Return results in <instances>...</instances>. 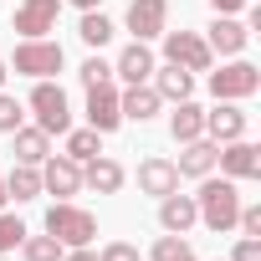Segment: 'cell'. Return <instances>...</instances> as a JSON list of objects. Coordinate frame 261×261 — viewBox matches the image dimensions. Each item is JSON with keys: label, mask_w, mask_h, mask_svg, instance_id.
<instances>
[{"label": "cell", "mask_w": 261, "mask_h": 261, "mask_svg": "<svg viewBox=\"0 0 261 261\" xmlns=\"http://www.w3.org/2000/svg\"><path fill=\"white\" fill-rule=\"evenodd\" d=\"M195 210H200V220L215 230V236H225V230H236V215H241V190H236V179H200V195H195Z\"/></svg>", "instance_id": "1"}, {"label": "cell", "mask_w": 261, "mask_h": 261, "mask_svg": "<svg viewBox=\"0 0 261 261\" xmlns=\"http://www.w3.org/2000/svg\"><path fill=\"white\" fill-rule=\"evenodd\" d=\"M31 113H36L41 134H67V128H72V102H67L62 82H51V77H41L31 87Z\"/></svg>", "instance_id": "2"}, {"label": "cell", "mask_w": 261, "mask_h": 261, "mask_svg": "<svg viewBox=\"0 0 261 261\" xmlns=\"http://www.w3.org/2000/svg\"><path fill=\"white\" fill-rule=\"evenodd\" d=\"M46 236H57L62 246H92V236H97V220H92L82 205H72V200H57V205L46 210Z\"/></svg>", "instance_id": "3"}, {"label": "cell", "mask_w": 261, "mask_h": 261, "mask_svg": "<svg viewBox=\"0 0 261 261\" xmlns=\"http://www.w3.org/2000/svg\"><path fill=\"white\" fill-rule=\"evenodd\" d=\"M62 62H67V57H62V41H46V36L21 41V46H16V57H11V67H16L21 77H36V82H41V77H57V72H62Z\"/></svg>", "instance_id": "4"}, {"label": "cell", "mask_w": 261, "mask_h": 261, "mask_svg": "<svg viewBox=\"0 0 261 261\" xmlns=\"http://www.w3.org/2000/svg\"><path fill=\"white\" fill-rule=\"evenodd\" d=\"M261 87V67H251V62H225L220 72H210V92H215V102H246L251 92Z\"/></svg>", "instance_id": "5"}, {"label": "cell", "mask_w": 261, "mask_h": 261, "mask_svg": "<svg viewBox=\"0 0 261 261\" xmlns=\"http://www.w3.org/2000/svg\"><path fill=\"white\" fill-rule=\"evenodd\" d=\"M215 164H220V174L236 179V185L261 179V149H256L251 139H230V144H220V149H215Z\"/></svg>", "instance_id": "6"}, {"label": "cell", "mask_w": 261, "mask_h": 261, "mask_svg": "<svg viewBox=\"0 0 261 261\" xmlns=\"http://www.w3.org/2000/svg\"><path fill=\"white\" fill-rule=\"evenodd\" d=\"M164 62H174V67H185V72H210V46H205V36H195V31H164Z\"/></svg>", "instance_id": "7"}, {"label": "cell", "mask_w": 261, "mask_h": 261, "mask_svg": "<svg viewBox=\"0 0 261 261\" xmlns=\"http://www.w3.org/2000/svg\"><path fill=\"white\" fill-rule=\"evenodd\" d=\"M41 195H57V200H72L82 190V164H72L67 154H46L41 164Z\"/></svg>", "instance_id": "8"}, {"label": "cell", "mask_w": 261, "mask_h": 261, "mask_svg": "<svg viewBox=\"0 0 261 261\" xmlns=\"http://www.w3.org/2000/svg\"><path fill=\"white\" fill-rule=\"evenodd\" d=\"M57 16H62V0H21L11 26L21 31V41H36V36L57 31Z\"/></svg>", "instance_id": "9"}, {"label": "cell", "mask_w": 261, "mask_h": 261, "mask_svg": "<svg viewBox=\"0 0 261 261\" xmlns=\"http://www.w3.org/2000/svg\"><path fill=\"white\" fill-rule=\"evenodd\" d=\"M87 128H97L102 139L123 128V113H118V87H113V82L87 87Z\"/></svg>", "instance_id": "10"}, {"label": "cell", "mask_w": 261, "mask_h": 261, "mask_svg": "<svg viewBox=\"0 0 261 261\" xmlns=\"http://www.w3.org/2000/svg\"><path fill=\"white\" fill-rule=\"evenodd\" d=\"M169 26V0H128V31L134 41H154Z\"/></svg>", "instance_id": "11"}, {"label": "cell", "mask_w": 261, "mask_h": 261, "mask_svg": "<svg viewBox=\"0 0 261 261\" xmlns=\"http://www.w3.org/2000/svg\"><path fill=\"white\" fill-rule=\"evenodd\" d=\"M205 46H210V57H241V51L251 46V26H241L236 16H215Z\"/></svg>", "instance_id": "12"}, {"label": "cell", "mask_w": 261, "mask_h": 261, "mask_svg": "<svg viewBox=\"0 0 261 261\" xmlns=\"http://www.w3.org/2000/svg\"><path fill=\"white\" fill-rule=\"evenodd\" d=\"M246 128H251V118H246V108H241V102H220L215 113H205V139H210V144L246 139Z\"/></svg>", "instance_id": "13"}, {"label": "cell", "mask_w": 261, "mask_h": 261, "mask_svg": "<svg viewBox=\"0 0 261 261\" xmlns=\"http://www.w3.org/2000/svg\"><path fill=\"white\" fill-rule=\"evenodd\" d=\"M154 51H149V41H128L123 51H118V62H113V77H123L128 87H139V82H149L154 77Z\"/></svg>", "instance_id": "14"}, {"label": "cell", "mask_w": 261, "mask_h": 261, "mask_svg": "<svg viewBox=\"0 0 261 261\" xmlns=\"http://www.w3.org/2000/svg\"><path fill=\"white\" fill-rule=\"evenodd\" d=\"M149 87L159 92V102H185V97H195V72H185V67L164 62V67H154Z\"/></svg>", "instance_id": "15"}, {"label": "cell", "mask_w": 261, "mask_h": 261, "mask_svg": "<svg viewBox=\"0 0 261 261\" xmlns=\"http://www.w3.org/2000/svg\"><path fill=\"white\" fill-rule=\"evenodd\" d=\"M215 149H220V144H210V139L179 144V159H174L179 179H205V174H215Z\"/></svg>", "instance_id": "16"}, {"label": "cell", "mask_w": 261, "mask_h": 261, "mask_svg": "<svg viewBox=\"0 0 261 261\" xmlns=\"http://www.w3.org/2000/svg\"><path fill=\"white\" fill-rule=\"evenodd\" d=\"M139 190L154 195V200L174 195V190H179V169H174V159H144V164H139Z\"/></svg>", "instance_id": "17"}, {"label": "cell", "mask_w": 261, "mask_h": 261, "mask_svg": "<svg viewBox=\"0 0 261 261\" xmlns=\"http://www.w3.org/2000/svg\"><path fill=\"white\" fill-rule=\"evenodd\" d=\"M123 179H128V174H123V164H118V159H108V154H97V159H87V164H82V185H87V190H97V195H118V190H123Z\"/></svg>", "instance_id": "18"}, {"label": "cell", "mask_w": 261, "mask_h": 261, "mask_svg": "<svg viewBox=\"0 0 261 261\" xmlns=\"http://www.w3.org/2000/svg\"><path fill=\"white\" fill-rule=\"evenodd\" d=\"M195 220H200L195 195H179V190H174V195H164V200H159V225H164L169 236H185Z\"/></svg>", "instance_id": "19"}, {"label": "cell", "mask_w": 261, "mask_h": 261, "mask_svg": "<svg viewBox=\"0 0 261 261\" xmlns=\"http://www.w3.org/2000/svg\"><path fill=\"white\" fill-rule=\"evenodd\" d=\"M169 134H174V144H190V139H205V108L200 102H174V113H169Z\"/></svg>", "instance_id": "20"}, {"label": "cell", "mask_w": 261, "mask_h": 261, "mask_svg": "<svg viewBox=\"0 0 261 261\" xmlns=\"http://www.w3.org/2000/svg\"><path fill=\"white\" fill-rule=\"evenodd\" d=\"M159 108H164V102H159V92H154L149 82L128 87V92H118V113H123V118H134V123H149Z\"/></svg>", "instance_id": "21"}, {"label": "cell", "mask_w": 261, "mask_h": 261, "mask_svg": "<svg viewBox=\"0 0 261 261\" xmlns=\"http://www.w3.org/2000/svg\"><path fill=\"white\" fill-rule=\"evenodd\" d=\"M36 195H41V169H36V164H11V174H6V200L26 205V200H36Z\"/></svg>", "instance_id": "22"}, {"label": "cell", "mask_w": 261, "mask_h": 261, "mask_svg": "<svg viewBox=\"0 0 261 261\" xmlns=\"http://www.w3.org/2000/svg\"><path fill=\"white\" fill-rule=\"evenodd\" d=\"M11 139H16V164H41L51 154V134H41V128H26L21 123Z\"/></svg>", "instance_id": "23"}, {"label": "cell", "mask_w": 261, "mask_h": 261, "mask_svg": "<svg viewBox=\"0 0 261 261\" xmlns=\"http://www.w3.org/2000/svg\"><path fill=\"white\" fill-rule=\"evenodd\" d=\"M62 139H67V149H62V154H67L72 164H87V159H97V154H102V134H97V128H67Z\"/></svg>", "instance_id": "24"}, {"label": "cell", "mask_w": 261, "mask_h": 261, "mask_svg": "<svg viewBox=\"0 0 261 261\" xmlns=\"http://www.w3.org/2000/svg\"><path fill=\"white\" fill-rule=\"evenodd\" d=\"M113 21L102 16V11H82V21H77V36H82V46H92V51H102L108 41H113Z\"/></svg>", "instance_id": "25"}, {"label": "cell", "mask_w": 261, "mask_h": 261, "mask_svg": "<svg viewBox=\"0 0 261 261\" xmlns=\"http://www.w3.org/2000/svg\"><path fill=\"white\" fill-rule=\"evenodd\" d=\"M16 251H21V261H62L67 246H62L57 236H31V230H26V241H21Z\"/></svg>", "instance_id": "26"}, {"label": "cell", "mask_w": 261, "mask_h": 261, "mask_svg": "<svg viewBox=\"0 0 261 261\" xmlns=\"http://www.w3.org/2000/svg\"><path fill=\"white\" fill-rule=\"evenodd\" d=\"M149 261H200V256L190 251V241H185V236H169V230H164V236L154 241Z\"/></svg>", "instance_id": "27"}, {"label": "cell", "mask_w": 261, "mask_h": 261, "mask_svg": "<svg viewBox=\"0 0 261 261\" xmlns=\"http://www.w3.org/2000/svg\"><path fill=\"white\" fill-rule=\"evenodd\" d=\"M21 241H26V220H21V215H6V210H0V256H11Z\"/></svg>", "instance_id": "28"}, {"label": "cell", "mask_w": 261, "mask_h": 261, "mask_svg": "<svg viewBox=\"0 0 261 261\" xmlns=\"http://www.w3.org/2000/svg\"><path fill=\"white\" fill-rule=\"evenodd\" d=\"M26 123V108L6 92V87H0V134H16V128Z\"/></svg>", "instance_id": "29"}, {"label": "cell", "mask_w": 261, "mask_h": 261, "mask_svg": "<svg viewBox=\"0 0 261 261\" xmlns=\"http://www.w3.org/2000/svg\"><path fill=\"white\" fill-rule=\"evenodd\" d=\"M77 77H82V87H97V82H113V62H102V57H87Z\"/></svg>", "instance_id": "30"}, {"label": "cell", "mask_w": 261, "mask_h": 261, "mask_svg": "<svg viewBox=\"0 0 261 261\" xmlns=\"http://www.w3.org/2000/svg\"><path fill=\"white\" fill-rule=\"evenodd\" d=\"M236 230L261 241V205H241V215H236Z\"/></svg>", "instance_id": "31"}, {"label": "cell", "mask_w": 261, "mask_h": 261, "mask_svg": "<svg viewBox=\"0 0 261 261\" xmlns=\"http://www.w3.org/2000/svg\"><path fill=\"white\" fill-rule=\"evenodd\" d=\"M97 261H139V246H128V241H108L97 251Z\"/></svg>", "instance_id": "32"}, {"label": "cell", "mask_w": 261, "mask_h": 261, "mask_svg": "<svg viewBox=\"0 0 261 261\" xmlns=\"http://www.w3.org/2000/svg\"><path fill=\"white\" fill-rule=\"evenodd\" d=\"M230 261H261V241L256 236H241L236 251H230Z\"/></svg>", "instance_id": "33"}, {"label": "cell", "mask_w": 261, "mask_h": 261, "mask_svg": "<svg viewBox=\"0 0 261 261\" xmlns=\"http://www.w3.org/2000/svg\"><path fill=\"white\" fill-rule=\"evenodd\" d=\"M215 6V16H236V11H246V0H210Z\"/></svg>", "instance_id": "34"}, {"label": "cell", "mask_w": 261, "mask_h": 261, "mask_svg": "<svg viewBox=\"0 0 261 261\" xmlns=\"http://www.w3.org/2000/svg\"><path fill=\"white\" fill-rule=\"evenodd\" d=\"M62 261H97V256H92L87 246H67V251H62Z\"/></svg>", "instance_id": "35"}, {"label": "cell", "mask_w": 261, "mask_h": 261, "mask_svg": "<svg viewBox=\"0 0 261 261\" xmlns=\"http://www.w3.org/2000/svg\"><path fill=\"white\" fill-rule=\"evenodd\" d=\"M67 6H77V11H102V0H67Z\"/></svg>", "instance_id": "36"}, {"label": "cell", "mask_w": 261, "mask_h": 261, "mask_svg": "<svg viewBox=\"0 0 261 261\" xmlns=\"http://www.w3.org/2000/svg\"><path fill=\"white\" fill-rule=\"evenodd\" d=\"M0 210H6V169H0Z\"/></svg>", "instance_id": "37"}, {"label": "cell", "mask_w": 261, "mask_h": 261, "mask_svg": "<svg viewBox=\"0 0 261 261\" xmlns=\"http://www.w3.org/2000/svg\"><path fill=\"white\" fill-rule=\"evenodd\" d=\"M6 77H11V67H6V62H0V87H6Z\"/></svg>", "instance_id": "38"}, {"label": "cell", "mask_w": 261, "mask_h": 261, "mask_svg": "<svg viewBox=\"0 0 261 261\" xmlns=\"http://www.w3.org/2000/svg\"><path fill=\"white\" fill-rule=\"evenodd\" d=\"M0 261H11V256H0Z\"/></svg>", "instance_id": "39"}]
</instances>
